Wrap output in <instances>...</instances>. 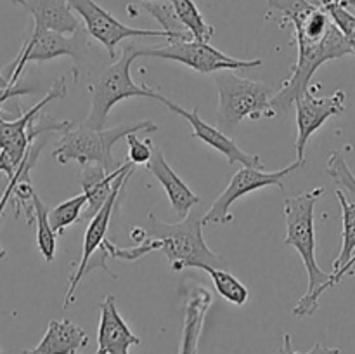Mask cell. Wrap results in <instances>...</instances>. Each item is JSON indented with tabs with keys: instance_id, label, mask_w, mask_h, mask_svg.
I'll use <instances>...</instances> for the list:
<instances>
[{
	"instance_id": "6da1fadb",
	"label": "cell",
	"mask_w": 355,
	"mask_h": 354,
	"mask_svg": "<svg viewBox=\"0 0 355 354\" xmlns=\"http://www.w3.org/2000/svg\"><path fill=\"white\" fill-rule=\"evenodd\" d=\"M322 194L324 187H314L298 196L284 198V221H286L284 245L297 248L309 276L307 292L293 307V314L298 318L311 316L318 311L319 298L328 290L329 278H331V273L322 271L315 259L314 208Z\"/></svg>"
},
{
	"instance_id": "7a4b0ae2",
	"label": "cell",
	"mask_w": 355,
	"mask_h": 354,
	"mask_svg": "<svg viewBox=\"0 0 355 354\" xmlns=\"http://www.w3.org/2000/svg\"><path fill=\"white\" fill-rule=\"evenodd\" d=\"M203 214L189 212L180 222L170 224L163 222L155 214L148 215V226L144 228L146 238L155 245V250H162L170 260L172 271H184L187 267L203 269L205 266L227 267V260L217 255L207 245L203 236Z\"/></svg>"
},
{
	"instance_id": "3957f363",
	"label": "cell",
	"mask_w": 355,
	"mask_h": 354,
	"mask_svg": "<svg viewBox=\"0 0 355 354\" xmlns=\"http://www.w3.org/2000/svg\"><path fill=\"white\" fill-rule=\"evenodd\" d=\"M158 125L151 120L132 121L111 128H90L87 125L68 127L59 139L52 156L59 163L78 162L80 165H101L113 172L121 165L113 158V146L121 137L137 132H156Z\"/></svg>"
},
{
	"instance_id": "277c9868",
	"label": "cell",
	"mask_w": 355,
	"mask_h": 354,
	"mask_svg": "<svg viewBox=\"0 0 355 354\" xmlns=\"http://www.w3.org/2000/svg\"><path fill=\"white\" fill-rule=\"evenodd\" d=\"M295 40H297L298 56L293 66V73L283 83L279 92L274 94L272 99H270V106H272L276 117H279L293 106L295 99L300 97L311 87L312 76L324 62L352 54L349 42L345 40L343 33L336 28L335 23L331 24L328 33L321 40H309V38L302 37H295Z\"/></svg>"
},
{
	"instance_id": "5b68a950",
	"label": "cell",
	"mask_w": 355,
	"mask_h": 354,
	"mask_svg": "<svg viewBox=\"0 0 355 354\" xmlns=\"http://www.w3.org/2000/svg\"><path fill=\"white\" fill-rule=\"evenodd\" d=\"M139 58L135 44H128L123 47V52L111 66H107L96 82L90 87V111L85 124L90 128H104L110 111L113 110L114 104L120 101L130 99V97H148V99L158 101V90L149 89L146 83H137L132 80L130 66L134 59Z\"/></svg>"
},
{
	"instance_id": "8992f818",
	"label": "cell",
	"mask_w": 355,
	"mask_h": 354,
	"mask_svg": "<svg viewBox=\"0 0 355 354\" xmlns=\"http://www.w3.org/2000/svg\"><path fill=\"white\" fill-rule=\"evenodd\" d=\"M218 90V124L227 130L238 127L245 118L259 120L276 117L270 106L274 90L262 82L243 78L232 69L214 73Z\"/></svg>"
},
{
	"instance_id": "52a82bcc",
	"label": "cell",
	"mask_w": 355,
	"mask_h": 354,
	"mask_svg": "<svg viewBox=\"0 0 355 354\" xmlns=\"http://www.w3.org/2000/svg\"><path fill=\"white\" fill-rule=\"evenodd\" d=\"M87 35L89 33L82 26L71 35L33 26L24 35L19 54L16 56L12 65L7 68V71L10 73L7 80H9L10 85H16L26 65H30V62L40 65V62L51 61V59L62 58V56H69L76 66H82L87 61V47H89ZM76 66L73 69H76Z\"/></svg>"
},
{
	"instance_id": "ba28073f",
	"label": "cell",
	"mask_w": 355,
	"mask_h": 354,
	"mask_svg": "<svg viewBox=\"0 0 355 354\" xmlns=\"http://www.w3.org/2000/svg\"><path fill=\"white\" fill-rule=\"evenodd\" d=\"M165 47H137V56H151L158 59H170V61L182 62L198 73L210 75V73L222 71V69H248L262 66V59H238L224 54L218 49L211 47L208 42H198L194 38H175L168 40Z\"/></svg>"
},
{
	"instance_id": "9c48e42d",
	"label": "cell",
	"mask_w": 355,
	"mask_h": 354,
	"mask_svg": "<svg viewBox=\"0 0 355 354\" xmlns=\"http://www.w3.org/2000/svg\"><path fill=\"white\" fill-rule=\"evenodd\" d=\"M305 167V160H295L288 167L277 172H266L259 167H241L238 172L232 176L229 180L227 187L218 194L217 200L211 203L207 214H203V226L207 224H227V222L234 221L231 214V207L243 198L245 194L253 193L257 189H262L267 186H277L284 193V177L290 174L302 170Z\"/></svg>"
},
{
	"instance_id": "30bf717a",
	"label": "cell",
	"mask_w": 355,
	"mask_h": 354,
	"mask_svg": "<svg viewBox=\"0 0 355 354\" xmlns=\"http://www.w3.org/2000/svg\"><path fill=\"white\" fill-rule=\"evenodd\" d=\"M73 10L82 17L85 24V31L92 38H96L104 49H106L110 59H116V47L123 40L128 38H166V40H175L184 38L179 35L168 33L165 30H141V28H132L118 21L116 17L106 9L99 6L96 0H66Z\"/></svg>"
},
{
	"instance_id": "8fae6325",
	"label": "cell",
	"mask_w": 355,
	"mask_h": 354,
	"mask_svg": "<svg viewBox=\"0 0 355 354\" xmlns=\"http://www.w3.org/2000/svg\"><path fill=\"white\" fill-rule=\"evenodd\" d=\"M132 174H134V169H128L127 172L120 174V176L116 177V180L113 183V189H111L107 200L104 201L103 207H101L99 212H97V214L90 219L89 226H87L85 235H83L82 259H80V264H78V267H76V271L71 274V278H69V287H68V290H66L64 302H62V307L64 309L68 307L73 301H75V292H76V288H78L80 281H82V278L89 273V266H90V262H92L94 255L97 253V250H101V245H103V242L106 239L107 229H110V222H111V217H113L114 207H116L118 200H120L121 193H123V189H125V184L128 183V179L132 177Z\"/></svg>"
},
{
	"instance_id": "7c38bea8",
	"label": "cell",
	"mask_w": 355,
	"mask_h": 354,
	"mask_svg": "<svg viewBox=\"0 0 355 354\" xmlns=\"http://www.w3.org/2000/svg\"><path fill=\"white\" fill-rule=\"evenodd\" d=\"M347 94L345 90H336L328 97H318L309 87L300 97L295 99L297 108V142L295 153L297 160H305L307 142L331 117L342 115L345 111Z\"/></svg>"
},
{
	"instance_id": "4fadbf2b",
	"label": "cell",
	"mask_w": 355,
	"mask_h": 354,
	"mask_svg": "<svg viewBox=\"0 0 355 354\" xmlns=\"http://www.w3.org/2000/svg\"><path fill=\"white\" fill-rule=\"evenodd\" d=\"M158 101L162 104H165L170 111H173L175 115L182 117L184 120H187L191 124V135L194 139H200L205 144H208L210 148L217 149L218 153L227 158V162L231 163H241L243 167H259V169H263L262 156L259 155H250V153H245L238 144L234 142V139H231L229 135H225L220 128L214 127V125L207 124L205 120H201V117L198 115V108L194 110H186V108L179 106V104L173 103L172 99L165 97L163 94H159Z\"/></svg>"
},
{
	"instance_id": "5bb4252c",
	"label": "cell",
	"mask_w": 355,
	"mask_h": 354,
	"mask_svg": "<svg viewBox=\"0 0 355 354\" xmlns=\"http://www.w3.org/2000/svg\"><path fill=\"white\" fill-rule=\"evenodd\" d=\"M101 319L97 328V353L96 354H130L132 346H139L141 339L128 328L116 307L114 295H106L99 302Z\"/></svg>"
},
{
	"instance_id": "9a60e30c",
	"label": "cell",
	"mask_w": 355,
	"mask_h": 354,
	"mask_svg": "<svg viewBox=\"0 0 355 354\" xmlns=\"http://www.w3.org/2000/svg\"><path fill=\"white\" fill-rule=\"evenodd\" d=\"M148 170L159 180L179 219L186 217L201 201L200 196L194 191H191V187L173 172V169L163 156L162 149H158L156 146L153 148L151 160L148 162Z\"/></svg>"
},
{
	"instance_id": "2e32d148",
	"label": "cell",
	"mask_w": 355,
	"mask_h": 354,
	"mask_svg": "<svg viewBox=\"0 0 355 354\" xmlns=\"http://www.w3.org/2000/svg\"><path fill=\"white\" fill-rule=\"evenodd\" d=\"M14 6L26 9L33 16L37 28L71 35L82 24L66 0H10Z\"/></svg>"
},
{
	"instance_id": "e0dca14e",
	"label": "cell",
	"mask_w": 355,
	"mask_h": 354,
	"mask_svg": "<svg viewBox=\"0 0 355 354\" xmlns=\"http://www.w3.org/2000/svg\"><path fill=\"white\" fill-rule=\"evenodd\" d=\"M89 344V335L71 319L49 321L44 339L23 354H78Z\"/></svg>"
},
{
	"instance_id": "ac0fdd59",
	"label": "cell",
	"mask_w": 355,
	"mask_h": 354,
	"mask_svg": "<svg viewBox=\"0 0 355 354\" xmlns=\"http://www.w3.org/2000/svg\"><path fill=\"white\" fill-rule=\"evenodd\" d=\"M134 163L125 162L118 167L113 172H107L104 167L101 165H83L82 170V193H85L87 203L83 208V219H92L94 215L99 212L104 201L110 196L111 189H113V183L120 174L127 172L132 169Z\"/></svg>"
},
{
	"instance_id": "d6986e66",
	"label": "cell",
	"mask_w": 355,
	"mask_h": 354,
	"mask_svg": "<svg viewBox=\"0 0 355 354\" xmlns=\"http://www.w3.org/2000/svg\"><path fill=\"white\" fill-rule=\"evenodd\" d=\"M336 198H338L343 217L342 248H340L338 257L333 262V273L331 278H329L328 290L340 283V273L345 269V266L350 262V259H352L355 253V203L347 198V194L342 189H336Z\"/></svg>"
},
{
	"instance_id": "ffe728a7",
	"label": "cell",
	"mask_w": 355,
	"mask_h": 354,
	"mask_svg": "<svg viewBox=\"0 0 355 354\" xmlns=\"http://www.w3.org/2000/svg\"><path fill=\"white\" fill-rule=\"evenodd\" d=\"M173 10H175L177 17H179L180 24L186 28L187 33L198 42H210L214 37L215 30L211 24L207 23L205 16L194 0H172Z\"/></svg>"
},
{
	"instance_id": "44dd1931",
	"label": "cell",
	"mask_w": 355,
	"mask_h": 354,
	"mask_svg": "<svg viewBox=\"0 0 355 354\" xmlns=\"http://www.w3.org/2000/svg\"><path fill=\"white\" fill-rule=\"evenodd\" d=\"M31 203H33V217L35 224H37V245L40 253L44 255L45 262H52L55 259V246H58V238H55V231L52 229L51 222H49V207L40 200V196L35 194L31 196Z\"/></svg>"
},
{
	"instance_id": "7402d4cb",
	"label": "cell",
	"mask_w": 355,
	"mask_h": 354,
	"mask_svg": "<svg viewBox=\"0 0 355 354\" xmlns=\"http://www.w3.org/2000/svg\"><path fill=\"white\" fill-rule=\"evenodd\" d=\"M203 271H207L211 278L215 290L218 292L220 297L231 302L234 305H245L250 298V292L234 274L229 273L227 269H220V267L205 266Z\"/></svg>"
},
{
	"instance_id": "603a6c76",
	"label": "cell",
	"mask_w": 355,
	"mask_h": 354,
	"mask_svg": "<svg viewBox=\"0 0 355 354\" xmlns=\"http://www.w3.org/2000/svg\"><path fill=\"white\" fill-rule=\"evenodd\" d=\"M141 9H144L149 16L155 17L162 28L168 33L179 35L184 38H193L186 31V28L180 24L179 17H177L175 10H173L172 0H142L141 3H137Z\"/></svg>"
},
{
	"instance_id": "cb8c5ba5",
	"label": "cell",
	"mask_w": 355,
	"mask_h": 354,
	"mask_svg": "<svg viewBox=\"0 0 355 354\" xmlns=\"http://www.w3.org/2000/svg\"><path fill=\"white\" fill-rule=\"evenodd\" d=\"M85 193H80L76 194V196L69 198V200L62 201V203H59L58 207L52 208V210L49 212V222H51L55 235L64 233L66 228H69V226L75 224L78 219H82V212L83 208H85Z\"/></svg>"
},
{
	"instance_id": "d4e9b609",
	"label": "cell",
	"mask_w": 355,
	"mask_h": 354,
	"mask_svg": "<svg viewBox=\"0 0 355 354\" xmlns=\"http://www.w3.org/2000/svg\"><path fill=\"white\" fill-rule=\"evenodd\" d=\"M319 6L329 14L333 23L336 24L340 31L343 33L345 40L349 42L352 54H355V14L347 9L340 0H319Z\"/></svg>"
},
{
	"instance_id": "484cf974",
	"label": "cell",
	"mask_w": 355,
	"mask_h": 354,
	"mask_svg": "<svg viewBox=\"0 0 355 354\" xmlns=\"http://www.w3.org/2000/svg\"><path fill=\"white\" fill-rule=\"evenodd\" d=\"M328 176L335 180L338 186L345 187L350 194L355 198V176L350 170L349 163H347L345 155L342 151H333L328 160Z\"/></svg>"
},
{
	"instance_id": "4316f807",
	"label": "cell",
	"mask_w": 355,
	"mask_h": 354,
	"mask_svg": "<svg viewBox=\"0 0 355 354\" xmlns=\"http://www.w3.org/2000/svg\"><path fill=\"white\" fill-rule=\"evenodd\" d=\"M128 142V162L135 163V165H148L153 155V144L151 139H139L135 134L127 135Z\"/></svg>"
},
{
	"instance_id": "83f0119b",
	"label": "cell",
	"mask_w": 355,
	"mask_h": 354,
	"mask_svg": "<svg viewBox=\"0 0 355 354\" xmlns=\"http://www.w3.org/2000/svg\"><path fill=\"white\" fill-rule=\"evenodd\" d=\"M276 354H342V351L338 347H329L322 346V344H314L309 351L302 353V351H297L293 346V340H291L290 333L283 337V344H281L279 349L276 351Z\"/></svg>"
},
{
	"instance_id": "f1b7e54d",
	"label": "cell",
	"mask_w": 355,
	"mask_h": 354,
	"mask_svg": "<svg viewBox=\"0 0 355 354\" xmlns=\"http://www.w3.org/2000/svg\"><path fill=\"white\" fill-rule=\"evenodd\" d=\"M33 92V89H28V87H17V85H7L3 89H0V106L3 103L10 99H16L19 96H26V94Z\"/></svg>"
},
{
	"instance_id": "f546056e",
	"label": "cell",
	"mask_w": 355,
	"mask_h": 354,
	"mask_svg": "<svg viewBox=\"0 0 355 354\" xmlns=\"http://www.w3.org/2000/svg\"><path fill=\"white\" fill-rule=\"evenodd\" d=\"M10 193H12V183H10V180H9V184H7V187H6V191H3L2 198H0V217H2V215H3V208H6V205L9 203ZM6 253H7L6 250H3L2 246H0V259H3V257H6Z\"/></svg>"
},
{
	"instance_id": "4dcf8cb0",
	"label": "cell",
	"mask_w": 355,
	"mask_h": 354,
	"mask_svg": "<svg viewBox=\"0 0 355 354\" xmlns=\"http://www.w3.org/2000/svg\"><path fill=\"white\" fill-rule=\"evenodd\" d=\"M128 236H130L132 242H135V245L141 242H144L146 239V231L144 228H132L130 231H128Z\"/></svg>"
},
{
	"instance_id": "1f68e13d",
	"label": "cell",
	"mask_w": 355,
	"mask_h": 354,
	"mask_svg": "<svg viewBox=\"0 0 355 354\" xmlns=\"http://www.w3.org/2000/svg\"><path fill=\"white\" fill-rule=\"evenodd\" d=\"M354 273H355V253L352 259H350V262L345 266V269L340 273V281L343 280V276H349V274H354Z\"/></svg>"
},
{
	"instance_id": "d6a6232c",
	"label": "cell",
	"mask_w": 355,
	"mask_h": 354,
	"mask_svg": "<svg viewBox=\"0 0 355 354\" xmlns=\"http://www.w3.org/2000/svg\"><path fill=\"white\" fill-rule=\"evenodd\" d=\"M7 85H10L9 80H7L6 76H3L2 73H0V89H3V87H7Z\"/></svg>"
},
{
	"instance_id": "836d02e7",
	"label": "cell",
	"mask_w": 355,
	"mask_h": 354,
	"mask_svg": "<svg viewBox=\"0 0 355 354\" xmlns=\"http://www.w3.org/2000/svg\"><path fill=\"white\" fill-rule=\"evenodd\" d=\"M0 354H2V349H0Z\"/></svg>"
}]
</instances>
